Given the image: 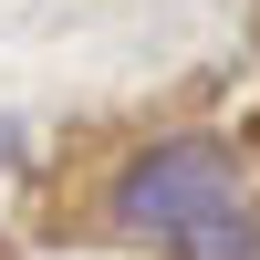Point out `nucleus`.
<instances>
[{"label": "nucleus", "mask_w": 260, "mask_h": 260, "mask_svg": "<svg viewBox=\"0 0 260 260\" xmlns=\"http://www.w3.org/2000/svg\"><path fill=\"white\" fill-rule=\"evenodd\" d=\"M219 198H240V156H229L219 136H156V146H136V156L115 167L104 219H115L125 240H177V229L208 219Z\"/></svg>", "instance_id": "obj_1"}, {"label": "nucleus", "mask_w": 260, "mask_h": 260, "mask_svg": "<svg viewBox=\"0 0 260 260\" xmlns=\"http://www.w3.org/2000/svg\"><path fill=\"white\" fill-rule=\"evenodd\" d=\"M167 250H177V260H260V208L250 198H219L208 219H187Z\"/></svg>", "instance_id": "obj_2"}, {"label": "nucleus", "mask_w": 260, "mask_h": 260, "mask_svg": "<svg viewBox=\"0 0 260 260\" xmlns=\"http://www.w3.org/2000/svg\"><path fill=\"white\" fill-rule=\"evenodd\" d=\"M0 167H21V125H0Z\"/></svg>", "instance_id": "obj_3"}]
</instances>
